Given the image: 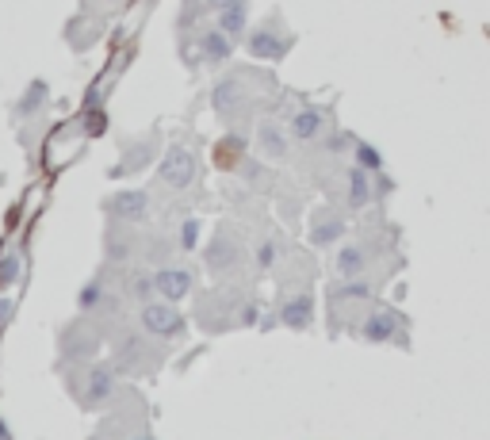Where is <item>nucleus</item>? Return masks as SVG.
<instances>
[{"label":"nucleus","mask_w":490,"mask_h":440,"mask_svg":"<svg viewBox=\"0 0 490 440\" xmlns=\"http://www.w3.org/2000/svg\"><path fill=\"white\" fill-rule=\"evenodd\" d=\"M122 207H127V215H138V211H142V199H127Z\"/></svg>","instance_id":"4468645a"},{"label":"nucleus","mask_w":490,"mask_h":440,"mask_svg":"<svg viewBox=\"0 0 490 440\" xmlns=\"http://www.w3.org/2000/svg\"><path fill=\"white\" fill-rule=\"evenodd\" d=\"M360 161H364V165H375V161H379V157H375L372 150H360Z\"/></svg>","instance_id":"2eb2a0df"},{"label":"nucleus","mask_w":490,"mask_h":440,"mask_svg":"<svg viewBox=\"0 0 490 440\" xmlns=\"http://www.w3.org/2000/svg\"><path fill=\"white\" fill-rule=\"evenodd\" d=\"M337 268H341V276H356L364 268V253L360 249H345L341 260H337Z\"/></svg>","instance_id":"39448f33"},{"label":"nucleus","mask_w":490,"mask_h":440,"mask_svg":"<svg viewBox=\"0 0 490 440\" xmlns=\"http://www.w3.org/2000/svg\"><path fill=\"white\" fill-rule=\"evenodd\" d=\"M108 395V376L104 371H96V379H92V398H104Z\"/></svg>","instance_id":"1a4fd4ad"},{"label":"nucleus","mask_w":490,"mask_h":440,"mask_svg":"<svg viewBox=\"0 0 490 440\" xmlns=\"http://www.w3.org/2000/svg\"><path fill=\"white\" fill-rule=\"evenodd\" d=\"M188 173H192L188 157H181V153H176V157L169 161V180H173V184H184V180H188Z\"/></svg>","instance_id":"423d86ee"},{"label":"nucleus","mask_w":490,"mask_h":440,"mask_svg":"<svg viewBox=\"0 0 490 440\" xmlns=\"http://www.w3.org/2000/svg\"><path fill=\"white\" fill-rule=\"evenodd\" d=\"M142 322H146V329H150V333H161V337H169V333L181 329V314L169 311V306H146Z\"/></svg>","instance_id":"f257e3e1"},{"label":"nucleus","mask_w":490,"mask_h":440,"mask_svg":"<svg viewBox=\"0 0 490 440\" xmlns=\"http://www.w3.org/2000/svg\"><path fill=\"white\" fill-rule=\"evenodd\" d=\"M364 195H368L364 173H353V203H364Z\"/></svg>","instance_id":"6e6552de"},{"label":"nucleus","mask_w":490,"mask_h":440,"mask_svg":"<svg viewBox=\"0 0 490 440\" xmlns=\"http://www.w3.org/2000/svg\"><path fill=\"white\" fill-rule=\"evenodd\" d=\"M181 241H184V246H195V222L184 226V238H181Z\"/></svg>","instance_id":"ddd939ff"},{"label":"nucleus","mask_w":490,"mask_h":440,"mask_svg":"<svg viewBox=\"0 0 490 440\" xmlns=\"http://www.w3.org/2000/svg\"><path fill=\"white\" fill-rule=\"evenodd\" d=\"M284 322L295 325V329H299V325H307L310 322V299H291V303L284 306Z\"/></svg>","instance_id":"20e7f679"},{"label":"nucleus","mask_w":490,"mask_h":440,"mask_svg":"<svg viewBox=\"0 0 490 440\" xmlns=\"http://www.w3.org/2000/svg\"><path fill=\"white\" fill-rule=\"evenodd\" d=\"M295 130H299V134H314V130H318V115H314V111H303L299 123H295Z\"/></svg>","instance_id":"0eeeda50"},{"label":"nucleus","mask_w":490,"mask_h":440,"mask_svg":"<svg viewBox=\"0 0 490 440\" xmlns=\"http://www.w3.org/2000/svg\"><path fill=\"white\" fill-rule=\"evenodd\" d=\"M15 272H20V268H15V260L8 257L4 264H0V280H4V283H12V280H15Z\"/></svg>","instance_id":"9d476101"},{"label":"nucleus","mask_w":490,"mask_h":440,"mask_svg":"<svg viewBox=\"0 0 490 440\" xmlns=\"http://www.w3.org/2000/svg\"><path fill=\"white\" fill-rule=\"evenodd\" d=\"M391 333H395V318H391V314L368 318V325H364V337H368V341H387Z\"/></svg>","instance_id":"7ed1b4c3"},{"label":"nucleus","mask_w":490,"mask_h":440,"mask_svg":"<svg viewBox=\"0 0 490 440\" xmlns=\"http://www.w3.org/2000/svg\"><path fill=\"white\" fill-rule=\"evenodd\" d=\"M337 234H341V226H337V222H330V226H322V230H318V238H314V241H333Z\"/></svg>","instance_id":"9b49d317"},{"label":"nucleus","mask_w":490,"mask_h":440,"mask_svg":"<svg viewBox=\"0 0 490 440\" xmlns=\"http://www.w3.org/2000/svg\"><path fill=\"white\" fill-rule=\"evenodd\" d=\"M96 295H100L96 288H85V291H80V306H92V303H96Z\"/></svg>","instance_id":"f8f14e48"},{"label":"nucleus","mask_w":490,"mask_h":440,"mask_svg":"<svg viewBox=\"0 0 490 440\" xmlns=\"http://www.w3.org/2000/svg\"><path fill=\"white\" fill-rule=\"evenodd\" d=\"M153 283H158V291L165 299H181L192 280H188V272H176V268H173V272H158V276H153Z\"/></svg>","instance_id":"f03ea898"}]
</instances>
